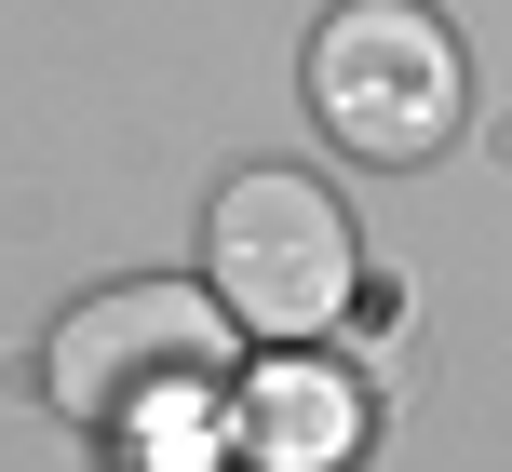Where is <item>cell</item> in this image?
Segmentation results:
<instances>
[{
    "label": "cell",
    "instance_id": "obj_3",
    "mask_svg": "<svg viewBox=\"0 0 512 472\" xmlns=\"http://www.w3.org/2000/svg\"><path fill=\"white\" fill-rule=\"evenodd\" d=\"M203 270H216V311L256 324V338H310V324H337L364 297V243L351 216H337V189H310L297 162H256V176L216 189L203 216Z\"/></svg>",
    "mask_w": 512,
    "mask_h": 472
},
{
    "label": "cell",
    "instance_id": "obj_4",
    "mask_svg": "<svg viewBox=\"0 0 512 472\" xmlns=\"http://www.w3.org/2000/svg\"><path fill=\"white\" fill-rule=\"evenodd\" d=\"M364 432H378V405H364V378L310 365V351H283V365L243 378V472H351Z\"/></svg>",
    "mask_w": 512,
    "mask_h": 472
},
{
    "label": "cell",
    "instance_id": "obj_1",
    "mask_svg": "<svg viewBox=\"0 0 512 472\" xmlns=\"http://www.w3.org/2000/svg\"><path fill=\"white\" fill-rule=\"evenodd\" d=\"M41 392L68 405L81 432H122V446H162V432H203L230 405V311L203 284H108L54 324Z\"/></svg>",
    "mask_w": 512,
    "mask_h": 472
},
{
    "label": "cell",
    "instance_id": "obj_2",
    "mask_svg": "<svg viewBox=\"0 0 512 472\" xmlns=\"http://www.w3.org/2000/svg\"><path fill=\"white\" fill-rule=\"evenodd\" d=\"M472 108V68L459 41H445V14H418V0H337L324 41H310V122L337 135L351 162H432L445 135H459Z\"/></svg>",
    "mask_w": 512,
    "mask_h": 472
}]
</instances>
